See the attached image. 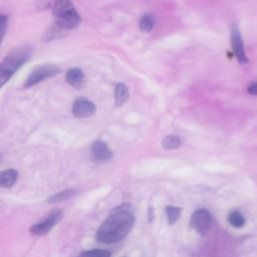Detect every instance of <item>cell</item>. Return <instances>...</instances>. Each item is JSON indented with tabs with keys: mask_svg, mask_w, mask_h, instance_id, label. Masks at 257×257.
Here are the masks:
<instances>
[{
	"mask_svg": "<svg viewBox=\"0 0 257 257\" xmlns=\"http://www.w3.org/2000/svg\"><path fill=\"white\" fill-rule=\"evenodd\" d=\"M135 224V215L128 204L112 209L96 232V239L103 244L121 241L131 232Z\"/></svg>",
	"mask_w": 257,
	"mask_h": 257,
	"instance_id": "obj_1",
	"label": "cell"
},
{
	"mask_svg": "<svg viewBox=\"0 0 257 257\" xmlns=\"http://www.w3.org/2000/svg\"><path fill=\"white\" fill-rule=\"evenodd\" d=\"M32 50L29 46H19L13 49L0 63V87L29 59Z\"/></svg>",
	"mask_w": 257,
	"mask_h": 257,
	"instance_id": "obj_2",
	"label": "cell"
},
{
	"mask_svg": "<svg viewBox=\"0 0 257 257\" xmlns=\"http://www.w3.org/2000/svg\"><path fill=\"white\" fill-rule=\"evenodd\" d=\"M52 13L57 26L60 28L72 29L80 24L81 18L70 0H56Z\"/></svg>",
	"mask_w": 257,
	"mask_h": 257,
	"instance_id": "obj_3",
	"label": "cell"
},
{
	"mask_svg": "<svg viewBox=\"0 0 257 257\" xmlns=\"http://www.w3.org/2000/svg\"><path fill=\"white\" fill-rule=\"evenodd\" d=\"M60 68L54 64H42L37 67L29 74L27 77L24 86L29 87L32 85H35L38 82H41L49 77H52L53 75H56L60 72Z\"/></svg>",
	"mask_w": 257,
	"mask_h": 257,
	"instance_id": "obj_4",
	"label": "cell"
},
{
	"mask_svg": "<svg viewBox=\"0 0 257 257\" xmlns=\"http://www.w3.org/2000/svg\"><path fill=\"white\" fill-rule=\"evenodd\" d=\"M191 227L200 235H206L212 225V217L209 211L206 209L196 210L191 217Z\"/></svg>",
	"mask_w": 257,
	"mask_h": 257,
	"instance_id": "obj_5",
	"label": "cell"
},
{
	"mask_svg": "<svg viewBox=\"0 0 257 257\" xmlns=\"http://www.w3.org/2000/svg\"><path fill=\"white\" fill-rule=\"evenodd\" d=\"M62 215L63 214L60 210H53L42 221L32 225V227L30 228V232L38 236L48 233L61 220Z\"/></svg>",
	"mask_w": 257,
	"mask_h": 257,
	"instance_id": "obj_6",
	"label": "cell"
},
{
	"mask_svg": "<svg viewBox=\"0 0 257 257\" xmlns=\"http://www.w3.org/2000/svg\"><path fill=\"white\" fill-rule=\"evenodd\" d=\"M96 110L95 105L84 97H78L72 104V113L76 117H88L91 116Z\"/></svg>",
	"mask_w": 257,
	"mask_h": 257,
	"instance_id": "obj_7",
	"label": "cell"
},
{
	"mask_svg": "<svg viewBox=\"0 0 257 257\" xmlns=\"http://www.w3.org/2000/svg\"><path fill=\"white\" fill-rule=\"evenodd\" d=\"M231 43H232V48L233 51L240 63H246L248 61L245 51H244V46H243V41L241 38V34L238 30L237 26H233L232 31H231Z\"/></svg>",
	"mask_w": 257,
	"mask_h": 257,
	"instance_id": "obj_8",
	"label": "cell"
},
{
	"mask_svg": "<svg viewBox=\"0 0 257 257\" xmlns=\"http://www.w3.org/2000/svg\"><path fill=\"white\" fill-rule=\"evenodd\" d=\"M91 155L97 162H105L111 159L112 152L102 141H95L91 146Z\"/></svg>",
	"mask_w": 257,
	"mask_h": 257,
	"instance_id": "obj_9",
	"label": "cell"
},
{
	"mask_svg": "<svg viewBox=\"0 0 257 257\" xmlns=\"http://www.w3.org/2000/svg\"><path fill=\"white\" fill-rule=\"evenodd\" d=\"M66 81L75 88H81L84 84V74L80 68L73 67L66 72Z\"/></svg>",
	"mask_w": 257,
	"mask_h": 257,
	"instance_id": "obj_10",
	"label": "cell"
},
{
	"mask_svg": "<svg viewBox=\"0 0 257 257\" xmlns=\"http://www.w3.org/2000/svg\"><path fill=\"white\" fill-rule=\"evenodd\" d=\"M18 172L14 169H9L0 172V187L11 188L17 181Z\"/></svg>",
	"mask_w": 257,
	"mask_h": 257,
	"instance_id": "obj_11",
	"label": "cell"
},
{
	"mask_svg": "<svg viewBox=\"0 0 257 257\" xmlns=\"http://www.w3.org/2000/svg\"><path fill=\"white\" fill-rule=\"evenodd\" d=\"M128 98V89L125 84L123 83H117L115 85L114 89V100H115V106L119 107L124 104V102Z\"/></svg>",
	"mask_w": 257,
	"mask_h": 257,
	"instance_id": "obj_12",
	"label": "cell"
},
{
	"mask_svg": "<svg viewBox=\"0 0 257 257\" xmlns=\"http://www.w3.org/2000/svg\"><path fill=\"white\" fill-rule=\"evenodd\" d=\"M228 222L235 228H242L246 221L244 216L239 211L234 210L228 215Z\"/></svg>",
	"mask_w": 257,
	"mask_h": 257,
	"instance_id": "obj_13",
	"label": "cell"
},
{
	"mask_svg": "<svg viewBox=\"0 0 257 257\" xmlns=\"http://www.w3.org/2000/svg\"><path fill=\"white\" fill-rule=\"evenodd\" d=\"M182 209L180 207H175V206H167L166 207V214H167V219L169 224L173 225L175 224L181 215Z\"/></svg>",
	"mask_w": 257,
	"mask_h": 257,
	"instance_id": "obj_14",
	"label": "cell"
},
{
	"mask_svg": "<svg viewBox=\"0 0 257 257\" xmlns=\"http://www.w3.org/2000/svg\"><path fill=\"white\" fill-rule=\"evenodd\" d=\"M76 194V191L74 189H68L62 192H59L55 195H53L52 197H50L49 201L50 203H56V202H62L65 200H68L70 197H72L73 195Z\"/></svg>",
	"mask_w": 257,
	"mask_h": 257,
	"instance_id": "obj_15",
	"label": "cell"
},
{
	"mask_svg": "<svg viewBox=\"0 0 257 257\" xmlns=\"http://www.w3.org/2000/svg\"><path fill=\"white\" fill-rule=\"evenodd\" d=\"M155 25V18L152 15H145L140 20V29L141 31L147 33L150 32Z\"/></svg>",
	"mask_w": 257,
	"mask_h": 257,
	"instance_id": "obj_16",
	"label": "cell"
},
{
	"mask_svg": "<svg viewBox=\"0 0 257 257\" xmlns=\"http://www.w3.org/2000/svg\"><path fill=\"white\" fill-rule=\"evenodd\" d=\"M181 146V140L176 136H168L163 140V148L166 150L177 149Z\"/></svg>",
	"mask_w": 257,
	"mask_h": 257,
	"instance_id": "obj_17",
	"label": "cell"
},
{
	"mask_svg": "<svg viewBox=\"0 0 257 257\" xmlns=\"http://www.w3.org/2000/svg\"><path fill=\"white\" fill-rule=\"evenodd\" d=\"M77 257H110V252L102 249H92L80 253Z\"/></svg>",
	"mask_w": 257,
	"mask_h": 257,
	"instance_id": "obj_18",
	"label": "cell"
},
{
	"mask_svg": "<svg viewBox=\"0 0 257 257\" xmlns=\"http://www.w3.org/2000/svg\"><path fill=\"white\" fill-rule=\"evenodd\" d=\"M7 17L4 15H0V45L2 42V39L4 37V34L6 32V28H7Z\"/></svg>",
	"mask_w": 257,
	"mask_h": 257,
	"instance_id": "obj_19",
	"label": "cell"
},
{
	"mask_svg": "<svg viewBox=\"0 0 257 257\" xmlns=\"http://www.w3.org/2000/svg\"><path fill=\"white\" fill-rule=\"evenodd\" d=\"M248 92L250 94H254V95H257V82H252L249 84L248 88H247Z\"/></svg>",
	"mask_w": 257,
	"mask_h": 257,
	"instance_id": "obj_20",
	"label": "cell"
}]
</instances>
